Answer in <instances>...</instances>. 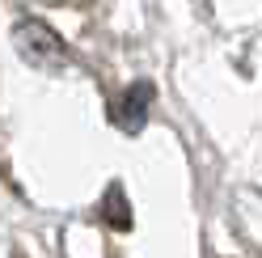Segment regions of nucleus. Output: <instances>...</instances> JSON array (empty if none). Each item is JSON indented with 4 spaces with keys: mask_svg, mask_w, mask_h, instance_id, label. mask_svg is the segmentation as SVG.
<instances>
[{
    "mask_svg": "<svg viewBox=\"0 0 262 258\" xmlns=\"http://www.w3.org/2000/svg\"><path fill=\"white\" fill-rule=\"evenodd\" d=\"M13 47H17L21 59L34 63V68H59V63H68V42H63L59 30H51L42 17H17L13 22Z\"/></svg>",
    "mask_w": 262,
    "mask_h": 258,
    "instance_id": "1",
    "label": "nucleus"
},
{
    "mask_svg": "<svg viewBox=\"0 0 262 258\" xmlns=\"http://www.w3.org/2000/svg\"><path fill=\"white\" fill-rule=\"evenodd\" d=\"M152 98H157L152 80H131L123 93H114V98H110V123L119 127V132H127V136H140L144 123H148Z\"/></svg>",
    "mask_w": 262,
    "mask_h": 258,
    "instance_id": "2",
    "label": "nucleus"
},
{
    "mask_svg": "<svg viewBox=\"0 0 262 258\" xmlns=\"http://www.w3.org/2000/svg\"><path fill=\"white\" fill-rule=\"evenodd\" d=\"M102 220L110 224V229H119V233H127L131 229V203H127V190L114 182V186H106V199H102Z\"/></svg>",
    "mask_w": 262,
    "mask_h": 258,
    "instance_id": "3",
    "label": "nucleus"
},
{
    "mask_svg": "<svg viewBox=\"0 0 262 258\" xmlns=\"http://www.w3.org/2000/svg\"><path fill=\"white\" fill-rule=\"evenodd\" d=\"M51 5H72V0H51Z\"/></svg>",
    "mask_w": 262,
    "mask_h": 258,
    "instance_id": "4",
    "label": "nucleus"
}]
</instances>
